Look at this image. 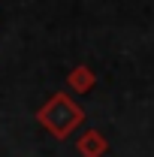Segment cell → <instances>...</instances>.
I'll use <instances>...</instances> for the list:
<instances>
[{"label": "cell", "mask_w": 154, "mask_h": 157, "mask_svg": "<svg viewBox=\"0 0 154 157\" xmlns=\"http://www.w3.org/2000/svg\"><path fill=\"white\" fill-rule=\"evenodd\" d=\"M37 121H39V127H45L55 139H70L82 127L85 112H82V106L70 94H60L58 91V94H52L37 109Z\"/></svg>", "instance_id": "obj_1"}, {"label": "cell", "mask_w": 154, "mask_h": 157, "mask_svg": "<svg viewBox=\"0 0 154 157\" xmlns=\"http://www.w3.org/2000/svg\"><path fill=\"white\" fill-rule=\"evenodd\" d=\"M76 151L82 157H106L109 139L103 136L100 130H85V133L79 136V142H76Z\"/></svg>", "instance_id": "obj_2"}, {"label": "cell", "mask_w": 154, "mask_h": 157, "mask_svg": "<svg viewBox=\"0 0 154 157\" xmlns=\"http://www.w3.org/2000/svg\"><path fill=\"white\" fill-rule=\"evenodd\" d=\"M67 85H70L76 94H88V91L97 85V73L91 70V67L79 63V67H73V70H70V76H67Z\"/></svg>", "instance_id": "obj_3"}]
</instances>
